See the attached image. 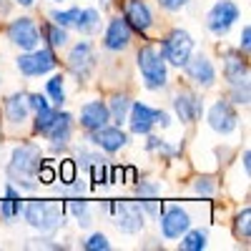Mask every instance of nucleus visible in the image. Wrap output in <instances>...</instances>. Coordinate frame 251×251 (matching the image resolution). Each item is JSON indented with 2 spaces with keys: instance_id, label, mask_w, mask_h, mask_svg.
<instances>
[{
  "instance_id": "nucleus-1",
  "label": "nucleus",
  "mask_w": 251,
  "mask_h": 251,
  "mask_svg": "<svg viewBox=\"0 0 251 251\" xmlns=\"http://www.w3.org/2000/svg\"><path fill=\"white\" fill-rule=\"evenodd\" d=\"M43 163V153L35 143H20L10 156L8 163V178L20 183L25 191H35V171Z\"/></svg>"
},
{
  "instance_id": "nucleus-2",
  "label": "nucleus",
  "mask_w": 251,
  "mask_h": 251,
  "mask_svg": "<svg viewBox=\"0 0 251 251\" xmlns=\"http://www.w3.org/2000/svg\"><path fill=\"white\" fill-rule=\"evenodd\" d=\"M23 216L40 234H53L58 226H63L66 208L60 201H28L23 206Z\"/></svg>"
},
{
  "instance_id": "nucleus-3",
  "label": "nucleus",
  "mask_w": 251,
  "mask_h": 251,
  "mask_svg": "<svg viewBox=\"0 0 251 251\" xmlns=\"http://www.w3.org/2000/svg\"><path fill=\"white\" fill-rule=\"evenodd\" d=\"M138 71L143 78V86L149 91H161L169 83V71H166V60L153 46H143L136 55Z\"/></svg>"
},
{
  "instance_id": "nucleus-4",
  "label": "nucleus",
  "mask_w": 251,
  "mask_h": 251,
  "mask_svg": "<svg viewBox=\"0 0 251 251\" xmlns=\"http://www.w3.org/2000/svg\"><path fill=\"white\" fill-rule=\"evenodd\" d=\"M108 211L123 234H138L146 226V211L141 201H111Z\"/></svg>"
},
{
  "instance_id": "nucleus-5",
  "label": "nucleus",
  "mask_w": 251,
  "mask_h": 251,
  "mask_svg": "<svg viewBox=\"0 0 251 251\" xmlns=\"http://www.w3.org/2000/svg\"><path fill=\"white\" fill-rule=\"evenodd\" d=\"M128 126H131V133L136 136H149L153 131V126L161 123L163 128L169 126V113L166 111H158V108H151V106H146V103H131V108H128Z\"/></svg>"
},
{
  "instance_id": "nucleus-6",
  "label": "nucleus",
  "mask_w": 251,
  "mask_h": 251,
  "mask_svg": "<svg viewBox=\"0 0 251 251\" xmlns=\"http://www.w3.org/2000/svg\"><path fill=\"white\" fill-rule=\"evenodd\" d=\"M158 53L163 55L166 63H171V66H176V68H183V63L188 60V55L194 53V40H191V35H188L186 30L176 28V30H171L169 35L163 38Z\"/></svg>"
},
{
  "instance_id": "nucleus-7",
  "label": "nucleus",
  "mask_w": 251,
  "mask_h": 251,
  "mask_svg": "<svg viewBox=\"0 0 251 251\" xmlns=\"http://www.w3.org/2000/svg\"><path fill=\"white\" fill-rule=\"evenodd\" d=\"M55 68H58V58L53 48H35V50H25L23 55H18V71L28 78L46 75Z\"/></svg>"
},
{
  "instance_id": "nucleus-8",
  "label": "nucleus",
  "mask_w": 251,
  "mask_h": 251,
  "mask_svg": "<svg viewBox=\"0 0 251 251\" xmlns=\"http://www.w3.org/2000/svg\"><path fill=\"white\" fill-rule=\"evenodd\" d=\"M239 18H241V10H239V5L234 3V0H219L206 15V28L221 38V35H226L228 30H231V25Z\"/></svg>"
},
{
  "instance_id": "nucleus-9",
  "label": "nucleus",
  "mask_w": 251,
  "mask_h": 251,
  "mask_svg": "<svg viewBox=\"0 0 251 251\" xmlns=\"http://www.w3.org/2000/svg\"><path fill=\"white\" fill-rule=\"evenodd\" d=\"M194 219L191 214H188V208L186 206H169L163 214H158V226H161V234L163 239H181L188 228H191Z\"/></svg>"
},
{
  "instance_id": "nucleus-10",
  "label": "nucleus",
  "mask_w": 251,
  "mask_h": 251,
  "mask_svg": "<svg viewBox=\"0 0 251 251\" xmlns=\"http://www.w3.org/2000/svg\"><path fill=\"white\" fill-rule=\"evenodd\" d=\"M8 40L13 46H18L20 50H35L38 43H40V30L35 25V20L28 18V15L15 18L8 25Z\"/></svg>"
},
{
  "instance_id": "nucleus-11",
  "label": "nucleus",
  "mask_w": 251,
  "mask_h": 251,
  "mask_svg": "<svg viewBox=\"0 0 251 251\" xmlns=\"http://www.w3.org/2000/svg\"><path fill=\"white\" fill-rule=\"evenodd\" d=\"M183 71L188 75V80L196 83V86L201 88H211L214 86V80H216V68H214V63L208 60L203 53H191L188 55V60L183 63Z\"/></svg>"
},
{
  "instance_id": "nucleus-12",
  "label": "nucleus",
  "mask_w": 251,
  "mask_h": 251,
  "mask_svg": "<svg viewBox=\"0 0 251 251\" xmlns=\"http://www.w3.org/2000/svg\"><path fill=\"white\" fill-rule=\"evenodd\" d=\"M96 68V53H93V46L88 43V40H80V43H75L68 53V71L86 80L91 75V71Z\"/></svg>"
},
{
  "instance_id": "nucleus-13",
  "label": "nucleus",
  "mask_w": 251,
  "mask_h": 251,
  "mask_svg": "<svg viewBox=\"0 0 251 251\" xmlns=\"http://www.w3.org/2000/svg\"><path fill=\"white\" fill-rule=\"evenodd\" d=\"M236 123H239V116H236L234 106L228 100H216L214 106L208 108V126H211L216 133L226 136V133L236 131Z\"/></svg>"
},
{
  "instance_id": "nucleus-14",
  "label": "nucleus",
  "mask_w": 251,
  "mask_h": 251,
  "mask_svg": "<svg viewBox=\"0 0 251 251\" xmlns=\"http://www.w3.org/2000/svg\"><path fill=\"white\" fill-rule=\"evenodd\" d=\"M88 141L96 146V149H103L106 153H116L128 143V136H126V131L121 128V126H103V128L88 133Z\"/></svg>"
},
{
  "instance_id": "nucleus-15",
  "label": "nucleus",
  "mask_w": 251,
  "mask_h": 251,
  "mask_svg": "<svg viewBox=\"0 0 251 251\" xmlns=\"http://www.w3.org/2000/svg\"><path fill=\"white\" fill-rule=\"evenodd\" d=\"M123 20L128 23L131 30L136 33H149V28L153 25V15H151V8L143 3V0H126L123 5Z\"/></svg>"
},
{
  "instance_id": "nucleus-16",
  "label": "nucleus",
  "mask_w": 251,
  "mask_h": 251,
  "mask_svg": "<svg viewBox=\"0 0 251 251\" xmlns=\"http://www.w3.org/2000/svg\"><path fill=\"white\" fill-rule=\"evenodd\" d=\"M131 28H128V23L123 20V15H116V18H111L108 20V28H106V35H103V46H106V50H113V53H118V50H126L131 46Z\"/></svg>"
},
{
  "instance_id": "nucleus-17",
  "label": "nucleus",
  "mask_w": 251,
  "mask_h": 251,
  "mask_svg": "<svg viewBox=\"0 0 251 251\" xmlns=\"http://www.w3.org/2000/svg\"><path fill=\"white\" fill-rule=\"evenodd\" d=\"M224 78L228 80V86L249 83V63H246V55H241V48L224 50Z\"/></svg>"
},
{
  "instance_id": "nucleus-18",
  "label": "nucleus",
  "mask_w": 251,
  "mask_h": 251,
  "mask_svg": "<svg viewBox=\"0 0 251 251\" xmlns=\"http://www.w3.org/2000/svg\"><path fill=\"white\" fill-rule=\"evenodd\" d=\"M71 133H73V116L58 108V113H55V118L50 123V128L46 131V138L50 141V146L58 151V149H66V146H68Z\"/></svg>"
},
{
  "instance_id": "nucleus-19",
  "label": "nucleus",
  "mask_w": 251,
  "mask_h": 251,
  "mask_svg": "<svg viewBox=\"0 0 251 251\" xmlns=\"http://www.w3.org/2000/svg\"><path fill=\"white\" fill-rule=\"evenodd\" d=\"M174 111H176V116H178L181 123H194V121H199V116L203 113V103H201V98H199L196 93L181 91V93H176V98H174Z\"/></svg>"
},
{
  "instance_id": "nucleus-20",
  "label": "nucleus",
  "mask_w": 251,
  "mask_h": 251,
  "mask_svg": "<svg viewBox=\"0 0 251 251\" xmlns=\"http://www.w3.org/2000/svg\"><path fill=\"white\" fill-rule=\"evenodd\" d=\"M108 123H111V113H108V106L103 100H91L80 108V126L88 133L103 128V126H108Z\"/></svg>"
},
{
  "instance_id": "nucleus-21",
  "label": "nucleus",
  "mask_w": 251,
  "mask_h": 251,
  "mask_svg": "<svg viewBox=\"0 0 251 251\" xmlns=\"http://www.w3.org/2000/svg\"><path fill=\"white\" fill-rule=\"evenodd\" d=\"M28 98L23 96V93H13V96H8V100H5V118L10 121V123H23L25 118H28Z\"/></svg>"
},
{
  "instance_id": "nucleus-22",
  "label": "nucleus",
  "mask_w": 251,
  "mask_h": 251,
  "mask_svg": "<svg viewBox=\"0 0 251 251\" xmlns=\"http://www.w3.org/2000/svg\"><path fill=\"white\" fill-rule=\"evenodd\" d=\"M23 211V201H20V194L15 191V186H5V201H0V216L5 221H13L20 216Z\"/></svg>"
},
{
  "instance_id": "nucleus-23",
  "label": "nucleus",
  "mask_w": 251,
  "mask_h": 251,
  "mask_svg": "<svg viewBox=\"0 0 251 251\" xmlns=\"http://www.w3.org/2000/svg\"><path fill=\"white\" fill-rule=\"evenodd\" d=\"M131 98L126 96V93H116V96H111V100L106 103L108 106V113H111V121L116 123V126H123L126 123V118H128V108H131Z\"/></svg>"
},
{
  "instance_id": "nucleus-24",
  "label": "nucleus",
  "mask_w": 251,
  "mask_h": 251,
  "mask_svg": "<svg viewBox=\"0 0 251 251\" xmlns=\"http://www.w3.org/2000/svg\"><path fill=\"white\" fill-rule=\"evenodd\" d=\"M98 23H100V15L96 8H86V10H78V18H75V23L73 28L83 35H91L98 30Z\"/></svg>"
},
{
  "instance_id": "nucleus-25",
  "label": "nucleus",
  "mask_w": 251,
  "mask_h": 251,
  "mask_svg": "<svg viewBox=\"0 0 251 251\" xmlns=\"http://www.w3.org/2000/svg\"><path fill=\"white\" fill-rule=\"evenodd\" d=\"M38 30H40V35L46 38L48 48H63V46L68 43V30L60 28V25H55L53 20H50V23H46L43 28H38Z\"/></svg>"
},
{
  "instance_id": "nucleus-26",
  "label": "nucleus",
  "mask_w": 251,
  "mask_h": 251,
  "mask_svg": "<svg viewBox=\"0 0 251 251\" xmlns=\"http://www.w3.org/2000/svg\"><path fill=\"white\" fill-rule=\"evenodd\" d=\"M208 244V234L203 231V228H188V231L181 236V249L183 251H203Z\"/></svg>"
},
{
  "instance_id": "nucleus-27",
  "label": "nucleus",
  "mask_w": 251,
  "mask_h": 251,
  "mask_svg": "<svg viewBox=\"0 0 251 251\" xmlns=\"http://www.w3.org/2000/svg\"><path fill=\"white\" fill-rule=\"evenodd\" d=\"M46 91H48V96H50L55 108H60L63 103H66V86H63V75H53L46 83Z\"/></svg>"
},
{
  "instance_id": "nucleus-28",
  "label": "nucleus",
  "mask_w": 251,
  "mask_h": 251,
  "mask_svg": "<svg viewBox=\"0 0 251 251\" xmlns=\"http://www.w3.org/2000/svg\"><path fill=\"white\" fill-rule=\"evenodd\" d=\"M234 234L239 239H251V208L249 206L244 208V211L236 214V219H234Z\"/></svg>"
},
{
  "instance_id": "nucleus-29",
  "label": "nucleus",
  "mask_w": 251,
  "mask_h": 251,
  "mask_svg": "<svg viewBox=\"0 0 251 251\" xmlns=\"http://www.w3.org/2000/svg\"><path fill=\"white\" fill-rule=\"evenodd\" d=\"M78 10H80V8H71V10H53V13H50V20H53L55 25H60V28H73L75 18H78Z\"/></svg>"
},
{
  "instance_id": "nucleus-30",
  "label": "nucleus",
  "mask_w": 251,
  "mask_h": 251,
  "mask_svg": "<svg viewBox=\"0 0 251 251\" xmlns=\"http://www.w3.org/2000/svg\"><path fill=\"white\" fill-rule=\"evenodd\" d=\"M71 214L78 219L80 226H91V206H88V201H71Z\"/></svg>"
},
{
  "instance_id": "nucleus-31",
  "label": "nucleus",
  "mask_w": 251,
  "mask_h": 251,
  "mask_svg": "<svg viewBox=\"0 0 251 251\" xmlns=\"http://www.w3.org/2000/svg\"><path fill=\"white\" fill-rule=\"evenodd\" d=\"M55 174L60 176V181L66 183V186H68V183H73V181H75V176H78V169H75V161H73V158H63Z\"/></svg>"
},
{
  "instance_id": "nucleus-32",
  "label": "nucleus",
  "mask_w": 251,
  "mask_h": 251,
  "mask_svg": "<svg viewBox=\"0 0 251 251\" xmlns=\"http://www.w3.org/2000/svg\"><path fill=\"white\" fill-rule=\"evenodd\" d=\"M216 191V178L214 176H199L194 181V194L196 196H214Z\"/></svg>"
},
{
  "instance_id": "nucleus-33",
  "label": "nucleus",
  "mask_w": 251,
  "mask_h": 251,
  "mask_svg": "<svg viewBox=\"0 0 251 251\" xmlns=\"http://www.w3.org/2000/svg\"><path fill=\"white\" fill-rule=\"evenodd\" d=\"M83 249H86V251H108L111 241H108L106 234H91L86 241H83Z\"/></svg>"
},
{
  "instance_id": "nucleus-34",
  "label": "nucleus",
  "mask_w": 251,
  "mask_h": 251,
  "mask_svg": "<svg viewBox=\"0 0 251 251\" xmlns=\"http://www.w3.org/2000/svg\"><path fill=\"white\" fill-rule=\"evenodd\" d=\"M146 149H149V151H156V153H163L166 158L176 156V149H171L169 143L161 141V138H156V136H149V141H146Z\"/></svg>"
},
{
  "instance_id": "nucleus-35",
  "label": "nucleus",
  "mask_w": 251,
  "mask_h": 251,
  "mask_svg": "<svg viewBox=\"0 0 251 251\" xmlns=\"http://www.w3.org/2000/svg\"><path fill=\"white\" fill-rule=\"evenodd\" d=\"M58 178V174H55V169L48 163V161H43L38 166V171H35V181H40V183H46V186H50L53 181Z\"/></svg>"
},
{
  "instance_id": "nucleus-36",
  "label": "nucleus",
  "mask_w": 251,
  "mask_h": 251,
  "mask_svg": "<svg viewBox=\"0 0 251 251\" xmlns=\"http://www.w3.org/2000/svg\"><path fill=\"white\" fill-rule=\"evenodd\" d=\"M158 194H161V186L156 181H141V183H136V196H141V199H153Z\"/></svg>"
},
{
  "instance_id": "nucleus-37",
  "label": "nucleus",
  "mask_w": 251,
  "mask_h": 251,
  "mask_svg": "<svg viewBox=\"0 0 251 251\" xmlns=\"http://www.w3.org/2000/svg\"><path fill=\"white\" fill-rule=\"evenodd\" d=\"M231 103L246 106L249 103V83H236V86H231Z\"/></svg>"
},
{
  "instance_id": "nucleus-38",
  "label": "nucleus",
  "mask_w": 251,
  "mask_h": 251,
  "mask_svg": "<svg viewBox=\"0 0 251 251\" xmlns=\"http://www.w3.org/2000/svg\"><path fill=\"white\" fill-rule=\"evenodd\" d=\"M25 98H28V108H30V111H43V108L50 106L48 98H46L43 93H28Z\"/></svg>"
},
{
  "instance_id": "nucleus-39",
  "label": "nucleus",
  "mask_w": 251,
  "mask_h": 251,
  "mask_svg": "<svg viewBox=\"0 0 251 251\" xmlns=\"http://www.w3.org/2000/svg\"><path fill=\"white\" fill-rule=\"evenodd\" d=\"M78 158H83L80 163H83V166H88V169L103 161V156H100V153H91V151H86V149H80V151H78Z\"/></svg>"
},
{
  "instance_id": "nucleus-40",
  "label": "nucleus",
  "mask_w": 251,
  "mask_h": 251,
  "mask_svg": "<svg viewBox=\"0 0 251 251\" xmlns=\"http://www.w3.org/2000/svg\"><path fill=\"white\" fill-rule=\"evenodd\" d=\"M186 3H188V0H158V5H161L163 10H169V13H176V10H181Z\"/></svg>"
},
{
  "instance_id": "nucleus-41",
  "label": "nucleus",
  "mask_w": 251,
  "mask_h": 251,
  "mask_svg": "<svg viewBox=\"0 0 251 251\" xmlns=\"http://www.w3.org/2000/svg\"><path fill=\"white\" fill-rule=\"evenodd\" d=\"M249 46H251V28L244 25V33H241V48H244V53H249Z\"/></svg>"
},
{
  "instance_id": "nucleus-42",
  "label": "nucleus",
  "mask_w": 251,
  "mask_h": 251,
  "mask_svg": "<svg viewBox=\"0 0 251 251\" xmlns=\"http://www.w3.org/2000/svg\"><path fill=\"white\" fill-rule=\"evenodd\" d=\"M123 176L128 178V181H136V176H138V174H136V169H126V171H123Z\"/></svg>"
},
{
  "instance_id": "nucleus-43",
  "label": "nucleus",
  "mask_w": 251,
  "mask_h": 251,
  "mask_svg": "<svg viewBox=\"0 0 251 251\" xmlns=\"http://www.w3.org/2000/svg\"><path fill=\"white\" fill-rule=\"evenodd\" d=\"M15 3H18V5H23V8H30V5H33V0H15Z\"/></svg>"
},
{
  "instance_id": "nucleus-44",
  "label": "nucleus",
  "mask_w": 251,
  "mask_h": 251,
  "mask_svg": "<svg viewBox=\"0 0 251 251\" xmlns=\"http://www.w3.org/2000/svg\"><path fill=\"white\" fill-rule=\"evenodd\" d=\"M100 3H108V0H100Z\"/></svg>"
},
{
  "instance_id": "nucleus-45",
  "label": "nucleus",
  "mask_w": 251,
  "mask_h": 251,
  "mask_svg": "<svg viewBox=\"0 0 251 251\" xmlns=\"http://www.w3.org/2000/svg\"><path fill=\"white\" fill-rule=\"evenodd\" d=\"M53 3H60V0H53Z\"/></svg>"
},
{
  "instance_id": "nucleus-46",
  "label": "nucleus",
  "mask_w": 251,
  "mask_h": 251,
  "mask_svg": "<svg viewBox=\"0 0 251 251\" xmlns=\"http://www.w3.org/2000/svg\"><path fill=\"white\" fill-rule=\"evenodd\" d=\"M0 3H3V0H0Z\"/></svg>"
}]
</instances>
